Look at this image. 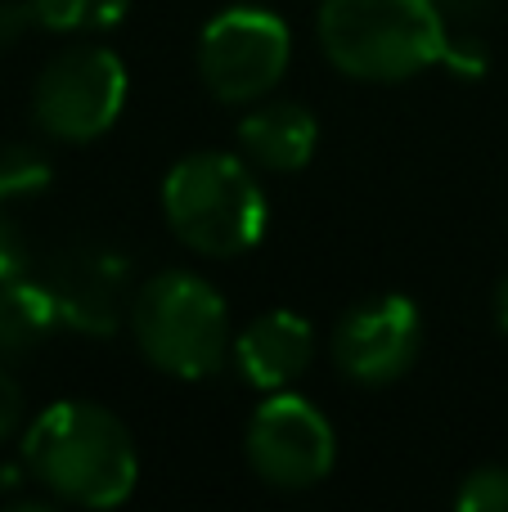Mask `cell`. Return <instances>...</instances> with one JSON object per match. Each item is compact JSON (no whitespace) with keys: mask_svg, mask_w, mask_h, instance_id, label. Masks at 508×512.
Returning <instances> with one entry per match:
<instances>
[{"mask_svg":"<svg viewBox=\"0 0 508 512\" xmlns=\"http://www.w3.org/2000/svg\"><path fill=\"white\" fill-rule=\"evenodd\" d=\"M23 468L72 508H122L140 481V454L113 409L95 400H54L27 423Z\"/></svg>","mask_w":508,"mask_h":512,"instance_id":"6da1fadb","label":"cell"},{"mask_svg":"<svg viewBox=\"0 0 508 512\" xmlns=\"http://www.w3.org/2000/svg\"><path fill=\"white\" fill-rule=\"evenodd\" d=\"M315 32L333 68L356 81L419 77L450 45L441 0H324Z\"/></svg>","mask_w":508,"mask_h":512,"instance_id":"7a4b0ae2","label":"cell"},{"mask_svg":"<svg viewBox=\"0 0 508 512\" xmlns=\"http://www.w3.org/2000/svg\"><path fill=\"white\" fill-rule=\"evenodd\" d=\"M162 216L189 252L225 261L261 243L270 221L252 162L239 153H189L162 180Z\"/></svg>","mask_w":508,"mask_h":512,"instance_id":"3957f363","label":"cell"},{"mask_svg":"<svg viewBox=\"0 0 508 512\" xmlns=\"http://www.w3.org/2000/svg\"><path fill=\"white\" fill-rule=\"evenodd\" d=\"M126 324L144 360L180 382L212 378L234 346L225 297L194 270H158L144 279Z\"/></svg>","mask_w":508,"mask_h":512,"instance_id":"277c9868","label":"cell"},{"mask_svg":"<svg viewBox=\"0 0 508 512\" xmlns=\"http://www.w3.org/2000/svg\"><path fill=\"white\" fill-rule=\"evenodd\" d=\"M126 108V63L108 45H68L41 68L32 117L50 140L90 144L117 126Z\"/></svg>","mask_w":508,"mask_h":512,"instance_id":"5b68a950","label":"cell"},{"mask_svg":"<svg viewBox=\"0 0 508 512\" xmlns=\"http://www.w3.org/2000/svg\"><path fill=\"white\" fill-rule=\"evenodd\" d=\"M293 32L261 5H230L198 36V77L221 104H257L284 81Z\"/></svg>","mask_w":508,"mask_h":512,"instance_id":"8992f818","label":"cell"},{"mask_svg":"<svg viewBox=\"0 0 508 512\" xmlns=\"http://www.w3.org/2000/svg\"><path fill=\"white\" fill-rule=\"evenodd\" d=\"M333 423L293 391H270L248 423V463L275 490H311L333 472Z\"/></svg>","mask_w":508,"mask_h":512,"instance_id":"52a82bcc","label":"cell"},{"mask_svg":"<svg viewBox=\"0 0 508 512\" xmlns=\"http://www.w3.org/2000/svg\"><path fill=\"white\" fill-rule=\"evenodd\" d=\"M333 364L347 382L360 387H387L405 378L423 351V315L410 297L387 292V297L360 301L333 328Z\"/></svg>","mask_w":508,"mask_h":512,"instance_id":"ba28073f","label":"cell"},{"mask_svg":"<svg viewBox=\"0 0 508 512\" xmlns=\"http://www.w3.org/2000/svg\"><path fill=\"white\" fill-rule=\"evenodd\" d=\"M45 292L54 297L59 324L77 328L86 337H113L131 319L135 270L117 248L104 243H72L45 270Z\"/></svg>","mask_w":508,"mask_h":512,"instance_id":"9c48e42d","label":"cell"},{"mask_svg":"<svg viewBox=\"0 0 508 512\" xmlns=\"http://www.w3.org/2000/svg\"><path fill=\"white\" fill-rule=\"evenodd\" d=\"M315 328L297 310H266L234 337V364L257 391H284L311 369Z\"/></svg>","mask_w":508,"mask_h":512,"instance_id":"30bf717a","label":"cell"},{"mask_svg":"<svg viewBox=\"0 0 508 512\" xmlns=\"http://www.w3.org/2000/svg\"><path fill=\"white\" fill-rule=\"evenodd\" d=\"M320 144V126L306 104L293 99H270V104H252L248 117L239 122V153L252 167L293 176L315 158Z\"/></svg>","mask_w":508,"mask_h":512,"instance_id":"8fae6325","label":"cell"},{"mask_svg":"<svg viewBox=\"0 0 508 512\" xmlns=\"http://www.w3.org/2000/svg\"><path fill=\"white\" fill-rule=\"evenodd\" d=\"M54 328H59V310H54V297L45 292V283H32L27 274L0 283V360L5 355H27Z\"/></svg>","mask_w":508,"mask_h":512,"instance_id":"7c38bea8","label":"cell"},{"mask_svg":"<svg viewBox=\"0 0 508 512\" xmlns=\"http://www.w3.org/2000/svg\"><path fill=\"white\" fill-rule=\"evenodd\" d=\"M36 27L50 32H104L122 23L131 0H32Z\"/></svg>","mask_w":508,"mask_h":512,"instance_id":"4fadbf2b","label":"cell"},{"mask_svg":"<svg viewBox=\"0 0 508 512\" xmlns=\"http://www.w3.org/2000/svg\"><path fill=\"white\" fill-rule=\"evenodd\" d=\"M54 180V162L36 144H0V203L45 194Z\"/></svg>","mask_w":508,"mask_h":512,"instance_id":"5bb4252c","label":"cell"},{"mask_svg":"<svg viewBox=\"0 0 508 512\" xmlns=\"http://www.w3.org/2000/svg\"><path fill=\"white\" fill-rule=\"evenodd\" d=\"M459 512H508V468L504 463H486V468L468 472L455 490Z\"/></svg>","mask_w":508,"mask_h":512,"instance_id":"9a60e30c","label":"cell"},{"mask_svg":"<svg viewBox=\"0 0 508 512\" xmlns=\"http://www.w3.org/2000/svg\"><path fill=\"white\" fill-rule=\"evenodd\" d=\"M27 265H32L27 239H23V230L14 225V216L5 212V203H0V283H5V279H23Z\"/></svg>","mask_w":508,"mask_h":512,"instance_id":"2e32d148","label":"cell"},{"mask_svg":"<svg viewBox=\"0 0 508 512\" xmlns=\"http://www.w3.org/2000/svg\"><path fill=\"white\" fill-rule=\"evenodd\" d=\"M36 27V9L32 0H0V50L18 45L27 32Z\"/></svg>","mask_w":508,"mask_h":512,"instance_id":"e0dca14e","label":"cell"},{"mask_svg":"<svg viewBox=\"0 0 508 512\" xmlns=\"http://www.w3.org/2000/svg\"><path fill=\"white\" fill-rule=\"evenodd\" d=\"M18 423H23V387L0 369V441H9L18 432Z\"/></svg>","mask_w":508,"mask_h":512,"instance_id":"ac0fdd59","label":"cell"},{"mask_svg":"<svg viewBox=\"0 0 508 512\" xmlns=\"http://www.w3.org/2000/svg\"><path fill=\"white\" fill-rule=\"evenodd\" d=\"M495 324L508 333V274L500 279V288H495Z\"/></svg>","mask_w":508,"mask_h":512,"instance_id":"d6986e66","label":"cell"}]
</instances>
